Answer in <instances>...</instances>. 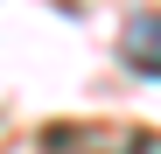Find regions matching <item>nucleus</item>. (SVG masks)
<instances>
[{"label":"nucleus","instance_id":"obj_1","mask_svg":"<svg viewBox=\"0 0 161 154\" xmlns=\"http://www.w3.org/2000/svg\"><path fill=\"white\" fill-rule=\"evenodd\" d=\"M119 49H126V63L140 77H161V14H133L126 35H119Z\"/></svg>","mask_w":161,"mask_h":154}]
</instances>
